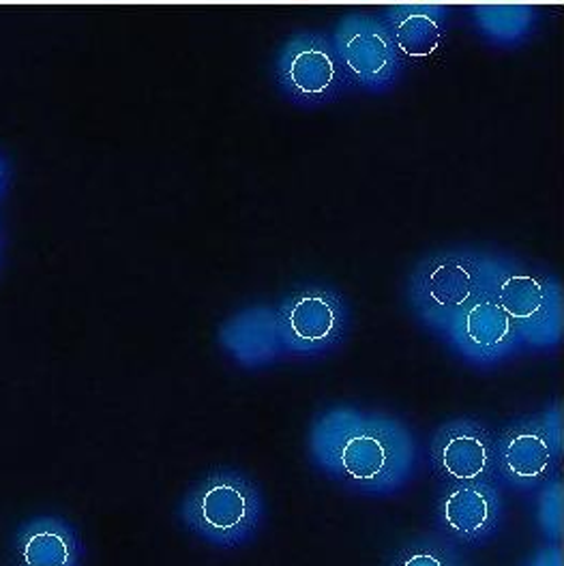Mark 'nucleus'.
<instances>
[{
	"instance_id": "nucleus-3",
	"label": "nucleus",
	"mask_w": 564,
	"mask_h": 566,
	"mask_svg": "<svg viewBox=\"0 0 564 566\" xmlns=\"http://www.w3.org/2000/svg\"><path fill=\"white\" fill-rule=\"evenodd\" d=\"M187 531L221 549H234L262 531L267 504L260 488L239 470L207 474L178 506Z\"/></svg>"
},
{
	"instance_id": "nucleus-20",
	"label": "nucleus",
	"mask_w": 564,
	"mask_h": 566,
	"mask_svg": "<svg viewBox=\"0 0 564 566\" xmlns=\"http://www.w3.org/2000/svg\"><path fill=\"white\" fill-rule=\"evenodd\" d=\"M9 187H11V166H9L7 157L0 153V202L9 193Z\"/></svg>"
},
{
	"instance_id": "nucleus-10",
	"label": "nucleus",
	"mask_w": 564,
	"mask_h": 566,
	"mask_svg": "<svg viewBox=\"0 0 564 566\" xmlns=\"http://www.w3.org/2000/svg\"><path fill=\"white\" fill-rule=\"evenodd\" d=\"M429 458L449 485L488 481L495 465L494 436L477 419H451L436 429Z\"/></svg>"
},
{
	"instance_id": "nucleus-6",
	"label": "nucleus",
	"mask_w": 564,
	"mask_h": 566,
	"mask_svg": "<svg viewBox=\"0 0 564 566\" xmlns=\"http://www.w3.org/2000/svg\"><path fill=\"white\" fill-rule=\"evenodd\" d=\"M288 356H322L340 348L351 331L344 296L320 283L290 292L275 307Z\"/></svg>"
},
{
	"instance_id": "nucleus-15",
	"label": "nucleus",
	"mask_w": 564,
	"mask_h": 566,
	"mask_svg": "<svg viewBox=\"0 0 564 566\" xmlns=\"http://www.w3.org/2000/svg\"><path fill=\"white\" fill-rule=\"evenodd\" d=\"M472 24L485 41L513 48L529 41L539 24V9L532 4H477Z\"/></svg>"
},
{
	"instance_id": "nucleus-5",
	"label": "nucleus",
	"mask_w": 564,
	"mask_h": 566,
	"mask_svg": "<svg viewBox=\"0 0 564 566\" xmlns=\"http://www.w3.org/2000/svg\"><path fill=\"white\" fill-rule=\"evenodd\" d=\"M273 75L283 97L303 107L326 106L354 86L333 39L317 31L285 39L273 59Z\"/></svg>"
},
{
	"instance_id": "nucleus-11",
	"label": "nucleus",
	"mask_w": 564,
	"mask_h": 566,
	"mask_svg": "<svg viewBox=\"0 0 564 566\" xmlns=\"http://www.w3.org/2000/svg\"><path fill=\"white\" fill-rule=\"evenodd\" d=\"M541 417L529 415L509 424L495 442V465L502 481L518 492L539 490L561 461Z\"/></svg>"
},
{
	"instance_id": "nucleus-21",
	"label": "nucleus",
	"mask_w": 564,
	"mask_h": 566,
	"mask_svg": "<svg viewBox=\"0 0 564 566\" xmlns=\"http://www.w3.org/2000/svg\"><path fill=\"white\" fill-rule=\"evenodd\" d=\"M2 255H4V228L0 223V264H2Z\"/></svg>"
},
{
	"instance_id": "nucleus-7",
	"label": "nucleus",
	"mask_w": 564,
	"mask_h": 566,
	"mask_svg": "<svg viewBox=\"0 0 564 566\" xmlns=\"http://www.w3.org/2000/svg\"><path fill=\"white\" fill-rule=\"evenodd\" d=\"M331 39L348 77L363 91L387 93L399 84L404 59L380 18L348 13L340 18Z\"/></svg>"
},
{
	"instance_id": "nucleus-8",
	"label": "nucleus",
	"mask_w": 564,
	"mask_h": 566,
	"mask_svg": "<svg viewBox=\"0 0 564 566\" xmlns=\"http://www.w3.org/2000/svg\"><path fill=\"white\" fill-rule=\"evenodd\" d=\"M436 531L463 547H481L500 534L506 506L490 481L447 485L436 502Z\"/></svg>"
},
{
	"instance_id": "nucleus-18",
	"label": "nucleus",
	"mask_w": 564,
	"mask_h": 566,
	"mask_svg": "<svg viewBox=\"0 0 564 566\" xmlns=\"http://www.w3.org/2000/svg\"><path fill=\"white\" fill-rule=\"evenodd\" d=\"M539 417H541V424H543L545 433L550 436L554 449L563 455V403L561 401L550 403L543 412H539Z\"/></svg>"
},
{
	"instance_id": "nucleus-13",
	"label": "nucleus",
	"mask_w": 564,
	"mask_h": 566,
	"mask_svg": "<svg viewBox=\"0 0 564 566\" xmlns=\"http://www.w3.org/2000/svg\"><path fill=\"white\" fill-rule=\"evenodd\" d=\"M84 543L70 522L43 515L13 536L15 566H84Z\"/></svg>"
},
{
	"instance_id": "nucleus-14",
	"label": "nucleus",
	"mask_w": 564,
	"mask_h": 566,
	"mask_svg": "<svg viewBox=\"0 0 564 566\" xmlns=\"http://www.w3.org/2000/svg\"><path fill=\"white\" fill-rule=\"evenodd\" d=\"M387 27L399 56L424 61L438 52L449 29V9L445 4L410 2L393 4L380 18Z\"/></svg>"
},
{
	"instance_id": "nucleus-4",
	"label": "nucleus",
	"mask_w": 564,
	"mask_h": 566,
	"mask_svg": "<svg viewBox=\"0 0 564 566\" xmlns=\"http://www.w3.org/2000/svg\"><path fill=\"white\" fill-rule=\"evenodd\" d=\"M492 296L513 322L526 350H552L563 339V287L513 255L498 253Z\"/></svg>"
},
{
	"instance_id": "nucleus-16",
	"label": "nucleus",
	"mask_w": 564,
	"mask_h": 566,
	"mask_svg": "<svg viewBox=\"0 0 564 566\" xmlns=\"http://www.w3.org/2000/svg\"><path fill=\"white\" fill-rule=\"evenodd\" d=\"M387 566H468L463 549L442 534H421L406 541Z\"/></svg>"
},
{
	"instance_id": "nucleus-19",
	"label": "nucleus",
	"mask_w": 564,
	"mask_h": 566,
	"mask_svg": "<svg viewBox=\"0 0 564 566\" xmlns=\"http://www.w3.org/2000/svg\"><path fill=\"white\" fill-rule=\"evenodd\" d=\"M524 566H563V547L558 543H550L541 547Z\"/></svg>"
},
{
	"instance_id": "nucleus-17",
	"label": "nucleus",
	"mask_w": 564,
	"mask_h": 566,
	"mask_svg": "<svg viewBox=\"0 0 564 566\" xmlns=\"http://www.w3.org/2000/svg\"><path fill=\"white\" fill-rule=\"evenodd\" d=\"M536 524L550 543L563 541V481L547 479L536 497Z\"/></svg>"
},
{
	"instance_id": "nucleus-1",
	"label": "nucleus",
	"mask_w": 564,
	"mask_h": 566,
	"mask_svg": "<svg viewBox=\"0 0 564 566\" xmlns=\"http://www.w3.org/2000/svg\"><path fill=\"white\" fill-rule=\"evenodd\" d=\"M307 449L317 470L356 494H399L419 465V444L408 424L358 406L317 412Z\"/></svg>"
},
{
	"instance_id": "nucleus-12",
	"label": "nucleus",
	"mask_w": 564,
	"mask_h": 566,
	"mask_svg": "<svg viewBox=\"0 0 564 566\" xmlns=\"http://www.w3.org/2000/svg\"><path fill=\"white\" fill-rule=\"evenodd\" d=\"M221 350L237 365L260 369L285 354L278 312L271 305H253L226 319L217 333Z\"/></svg>"
},
{
	"instance_id": "nucleus-9",
	"label": "nucleus",
	"mask_w": 564,
	"mask_h": 566,
	"mask_svg": "<svg viewBox=\"0 0 564 566\" xmlns=\"http://www.w3.org/2000/svg\"><path fill=\"white\" fill-rule=\"evenodd\" d=\"M442 339L459 358L481 369L495 367L526 350L513 322L498 307L492 287L459 314Z\"/></svg>"
},
{
	"instance_id": "nucleus-2",
	"label": "nucleus",
	"mask_w": 564,
	"mask_h": 566,
	"mask_svg": "<svg viewBox=\"0 0 564 566\" xmlns=\"http://www.w3.org/2000/svg\"><path fill=\"white\" fill-rule=\"evenodd\" d=\"M495 251L472 248L438 249L424 255L408 275L406 301L412 314L436 335L449 326L490 287Z\"/></svg>"
}]
</instances>
